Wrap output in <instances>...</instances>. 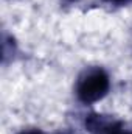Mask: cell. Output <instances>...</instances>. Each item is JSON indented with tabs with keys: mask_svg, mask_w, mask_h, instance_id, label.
I'll return each mask as SVG.
<instances>
[{
	"mask_svg": "<svg viewBox=\"0 0 132 134\" xmlns=\"http://www.w3.org/2000/svg\"><path fill=\"white\" fill-rule=\"evenodd\" d=\"M58 134H78V133H73V131L67 130V131H62V133H58Z\"/></svg>",
	"mask_w": 132,
	"mask_h": 134,
	"instance_id": "52a82bcc",
	"label": "cell"
},
{
	"mask_svg": "<svg viewBox=\"0 0 132 134\" xmlns=\"http://www.w3.org/2000/svg\"><path fill=\"white\" fill-rule=\"evenodd\" d=\"M121 134H132V133H121Z\"/></svg>",
	"mask_w": 132,
	"mask_h": 134,
	"instance_id": "ba28073f",
	"label": "cell"
},
{
	"mask_svg": "<svg viewBox=\"0 0 132 134\" xmlns=\"http://www.w3.org/2000/svg\"><path fill=\"white\" fill-rule=\"evenodd\" d=\"M16 53H17V44H16L14 37L6 33H3V39H2V58H3V64H8L9 59H14Z\"/></svg>",
	"mask_w": 132,
	"mask_h": 134,
	"instance_id": "3957f363",
	"label": "cell"
},
{
	"mask_svg": "<svg viewBox=\"0 0 132 134\" xmlns=\"http://www.w3.org/2000/svg\"><path fill=\"white\" fill-rule=\"evenodd\" d=\"M17 134H45V133L40 131V130H23V131H20Z\"/></svg>",
	"mask_w": 132,
	"mask_h": 134,
	"instance_id": "5b68a950",
	"label": "cell"
},
{
	"mask_svg": "<svg viewBox=\"0 0 132 134\" xmlns=\"http://www.w3.org/2000/svg\"><path fill=\"white\" fill-rule=\"evenodd\" d=\"M110 89L109 73L103 67H89L81 72L76 81V98L84 104H92L103 100Z\"/></svg>",
	"mask_w": 132,
	"mask_h": 134,
	"instance_id": "6da1fadb",
	"label": "cell"
},
{
	"mask_svg": "<svg viewBox=\"0 0 132 134\" xmlns=\"http://www.w3.org/2000/svg\"><path fill=\"white\" fill-rule=\"evenodd\" d=\"M103 2L107 5H113V6H123V5H128L132 0H103Z\"/></svg>",
	"mask_w": 132,
	"mask_h": 134,
	"instance_id": "277c9868",
	"label": "cell"
},
{
	"mask_svg": "<svg viewBox=\"0 0 132 134\" xmlns=\"http://www.w3.org/2000/svg\"><path fill=\"white\" fill-rule=\"evenodd\" d=\"M59 2H61V5H64V6H70V5L78 3L79 0H59Z\"/></svg>",
	"mask_w": 132,
	"mask_h": 134,
	"instance_id": "8992f818",
	"label": "cell"
},
{
	"mask_svg": "<svg viewBox=\"0 0 132 134\" xmlns=\"http://www.w3.org/2000/svg\"><path fill=\"white\" fill-rule=\"evenodd\" d=\"M84 126L89 134H121L124 123L109 114L90 112L84 119Z\"/></svg>",
	"mask_w": 132,
	"mask_h": 134,
	"instance_id": "7a4b0ae2",
	"label": "cell"
}]
</instances>
